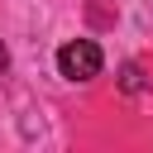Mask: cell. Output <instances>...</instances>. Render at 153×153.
<instances>
[{"mask_svg":"<svg viewBox=\"0 0 153 153\" xmlns=\"http://www.w3.org/2000/svg\"><path fill=\"white\" fill-rule=\"evenodd\" d=\"M100 67H105V53L96 38H72L57 48V72L67 81H91V76H100Z\"/></svg>","mask_w":153,"mask_h":153,"instance_id":"cell-1","label":"cell"},{"mask_svg":"<svg viewBox=\"0 0 153 153\" xmlns=\"http://www.w3.org/2000/svg\"><path fill=\"white\" fill-rule=\"evenodd\" d=\"M120 91H124V96L148 91V76H143V67H139V62H124V67H120Z\"/></svg>","mask_w":153,"mask_h":153,"instance_id":"cell-2","label":"cell"},{"mask_svg":"<svg viewBox=\"0 0 153 153\" xmlns=\"http://www.w3.org/2000/svg\"><path fill=\"white\" fill-rule=\"evenodd\" d=\"M5 67H10V48L0 43V72H5Z\"/></svg>","mask_w":153,"mask_h":153,"instance_id":"cell-3","label":"cell"}]
</instances>
